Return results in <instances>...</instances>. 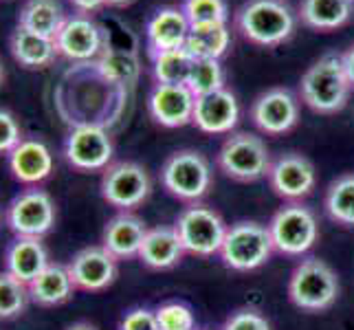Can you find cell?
<instances>
[{
  "label": "cell",
  "instance_id": "6da1fadb",
  "mask_svg": "<svg viewBox=\"0 0 354 330\" xmlns=\"http://www.w3.org/2000/svg\"><path fill=\"white\" fill-rule=\"evenodd\" d=\"M352 84L346 75L341 53L328 51L313 62L299 82V97L310 110L319 115H335L344 110Z\"/></svg>",
  "mask_w": 354,
  "mask_h": 330
},
{
  "label": "cell",
  "instance_id": "7a4b0ae2",
  "mask_svg": "<svg viewBox=\"0 0 354 330\" xmlns=\"http://www.w3.org/2000/svg\"><path fill=\"white\" fill-rule=\"evenodd\" d=\"M297 16L284 0H247L236 11V29L258 46H277L295 33Z\"/></svg>",
  "mask_w": 354,
  "mask_h": 330
},
{
  "label": "cell",
  "instance_id": "3957f363",
  "mask_svg": "<svg viewBox=\"0 0 354 330\" xmlns=\"http://www.w3.org/2000/svg\"><path fill=\"white\" fill-rule=\"evenodd\" d=\"M335 268L319 258H304L288 277V300L304 313H324L339 300Z\"/></svg>",
  "mask_w": 354,
  "mask_h": 330
},
{
  "label": "cell",
  "instance_id": "277c9868",
  "mask_svg": "<svg viewBox=\"0 0 354 330\" xmlns=\"http://www.w3.org/2000/svg\"><path fill=\"white\" fill-rule=\"evenodd\" d=\"M273 251L275 247L268 225L255 223V220H240V223L229 225L218 255L231 271L249 273L271 260Z\"/></svg>",
  "mask_w": 354,
  "mask_h": 330
},
{
  "label": "cell",
  "instance_id": "5b68a950",
  "mask_svg": "<svg viewBox=\"0 0 354 330\" xmlns=\"http://www.w3.org/2000/svg\"><path fill=\"white\" fill-rule=\"evenodd\" d=\"M216 163L221 172L240 183H255L271 169V152L262 137L253 132H231L218 150Z\"/></svg>",
  "mask_w": 354,
  "mask_h": 330
},
{
  "label": "cell",
  "instance_id": "8992f818",
  "mask_svg": "<svg viewBox=\"0 0 354 330\" xmlns=\"http://www.w3.org/2000/svg\"><path fill=\"white\" fill-rule=\"evenodd\" d=\"M161 183L169 196L185 203H198L214 185V172L207 156L196 150H178L165 158Z\"/></svg>",
  "mask_w": 354,
  "mask_h": 330
},
{
  "label": "cell",
  "instance_id": "52a82bcc",
  "mask_svg": "<svg viewBox=\"0 0 354 330\" xmlns=\"http://www.w3.org/2000/svg\"><path fill=\"white\" fill-rule=\"evenodd\" d=\"M268 231H271L275 251L288 258L306 255L319 240L317 216L304 203H286L279 207L268 223Z\"/></svg>",
  "mask_w": 354,
  "mask_h": 330
},
{
  "label": "cell",
  "instance_id": "ba28073f",
  "mask_svg": "<svg viewBox=\"0 0 354 330\" xmlns=\"http://www.w3.org/2000/svg\"><path fill=\"white\" fill-rule=\"evenodd\" d=\"M57 207L53 196L40 185L20 190L5 207V225L14 236L44 238L55 229Z\"/></svg>",
  "mask_w": 354,
  "mask_h": 330
},
{
  "label": "cell",
  "instance_id": "9c48e42d",
  "mask_svg": "<svg viewBox=\"0 0 354 330\" xmlns=\"http://www.w3.org/2000/svg\"><path fill=\"white\" fill-rule=\"evenodd\" d=\"M174 229L185 253L198 255V258H212V255L221 253L229 225L212 207L203 203H189L178 214Z\"/></svg>",
  "mask_w": 354,
  "mask_h": 330
},
{
  "label": "cell",
  "instance_id": "30bf717a",
  "mask_svg": "<svg viewBox=\"0 0 354 330\" xmlns=\"http://www.w3.org/2000/svg\"><path fill=\"white\" fill-rule=\"evenodd\" d=\"M100 194L117 212H134L150 199L152 178L137 161H113L102 172Z\"/></svg>",
  "mask_w": 354,
  "mask_h": 330
},
{
  "label": "cell",
  "instance_id": "8fae6325",
  "mask_svg": "<svg viewBox=\"0 0 354 330\" xmlns=\"http://www.w3.org/2000/svg\"><path fill=\"white\" fill-rule=\"evenodd\" d=\"M62 152L66 163L77 172H104L113 163L115 141L100 124H77L64 137Z\"/></svg>",
  "mask_w": 354,
  "mask_h": 330
},
{
  "label": "cell",
  "instance_id": "7c38bea8",
  "mask_svg": "<svg viewBox=\"0 0 354 330\" xmlns=\"http://www.w3.org/2000/svg\"><path fill=\"white\" fill-rule=\"evenodd\" d=\"M106 33L88 14H71L55 35V51L71 62H91L104 55Z\"/></svg>",
  "mask_w": 354,
  "mask_h": 330
},
{
  "label": "cell",
  "instance_id": "4fadbf2b",
  "mask_svg": "<svg viewBox=\"0 0 354 330\" xmlns=\"http://www.w3.org/2000/svg\"><path fill=\"white\" fill-rule=\"evenodd\" d=\"M268 185L286 203H301L313 194L317 185V169L308 156L299 152H286L277 156L268 169Z\"/></svg>",
  "mask_w": 354,
  "mask_h": 330
},
{
  "label": "cell",
  "instance_id": "5bb4252c",
  "mask_svg": "<svg viewBox=\"0 0 354 330\" xmlns=\"http://www.w3.org/2000/svg\"><path fill=\"white\" fill-rule=\"evenodd\" d=\"M251 121L268 137L286 134L299 121V100L288 89H268L255 97L251 106Z\"/></svg>",
  "mask_w": 354,
  "mask_h": 330
},
{
  "label": "cell",
  "instance_id": "9a60e30c",
  "mask_svg": "<svg viewBox=\"0 0 354 330\" xmlns=\"http://www.w3.org/2000/svg\"><path fill=\"white\" fill-rule=\"evenodd\" d=\"M73 284L84 293H102L115 284L119 275V260L113 253H108L102 244L80 249L66 262Z\"/></svg>",
  "mask_w": 354,
  "mask_h": 330
},
{
  "label": "cell",
  "instance_id": "2e32d148",
  "mask_svg": "<svg viewBox=\"0 0 354 330\" xmlns=\"http://www.w3.org/2000/svg\"><path fill=\"white\" fill-rule=\"evenodd\" d=\"M7 167L20 185H40L53 174V152L46 141L38 137H24L7 154Z\"/></svg>",
  "mask_w": 354,
  "mask_h": 330
},
{
  "label": "cell",
  "instance_id": "e0dca14e",
  "mask_svg": "<svg viewBox=\"0 0 354 330\" xmlns=\"http://www.w3.org/2000/svg\"><path fill=\"white\" fill-rule=\"evenodd\" d=\"M196 97L185 84H154L148 97V113L163 128H183L192 124Z\"/></svg>",
  "mask_w": 354,
  "mask_h": 330
},
{
  "label": "cell",
  "instance_id": "ac0fdd59",
  "mask_svg": "<svg viewBox=\"0 0 354 330\" xmlns=\"http://www.w3.org/2000/svg\"><path fill=\"white\" fill-rule=\"evenodd\" d=\"M240 121V106L229 89L201 95L194 102L192 124L205 134H231Z\"/></svg>",
  "mask_w": 354,
  "mask_h": 330
},
{
  "label": "cell",
  "instance_id": "d6986e66",
  "mask_svg": "<svg viewBox=\"0 0 354 330\" xmlns=\"http://www.w3.org/2000/svg\"><path fill=\"white\" fill-rule=\"evenodd\" d=\"M148 225L134 212H117L104 227L102 234V247L121 260H134L139 258L143 238L148 234Z\"/></svg>",
  "mask_w": 354,
  "mask_h": 330
},
{
  "label": "cell",
  "instance_id": "ffe728a7",
  "mask_svg": "<svg viewBox=\"0 0 354 330\" xmlns=\"http://www.w3.org/2000/svg\"><path fill=\"white\" fill-rule=\"evenodd\" d=\"M48 262L51 260H48L44 238L14 236V240L5 247V271L24 284L33 282Z\"/></svg>",
  "mask_w": 354,
  "mask_h": 330
},
{
  "label": "cell",
  "instance_id": "44dd1931",
  "mask_svg": "<svg viewBox=\"0 0 354 330\" xmlns=\"http://www.w3.org/2000/svg\"><path fill=\"white\" fill-rule=\"evenodd\" d=\"M150 53L172 51V48L185 46L189 35V22L180 7H161L150 16L145 24Z\"/></svg>",
  "mask_w": 354,
  "mask_h": 330
},
{
  "label": "cell",
  "instance_id": "7402d4cb",
  "mask_svg": "<svg viewBox=\"0 0 354 330\" xmlns=\"http://www.w3.org/2000/svg\"><path fill=\"white\" fill-rule=\"evenodd\" d=\"M27 286H29L31 304H38L42 309L62 306V304L73 300L77 291L68 273V266L59 262H48L44 266V271Z\"/></svg>",
  "mask_w": 354,
  "mask_h": 330
},
{
  "label": "cell",
  "instance_id": "603a6c76",
  "mask_svg": "<svg viewBox=\"0 0 354 330\" xmlns=\"http://www.w3.org/2000/svg\"><path fill=\"white\" fill-rule=\"evenodd\" d=\"M183 255L185 249L174 227H152L143 238L139 260L152 271H167L183 260Z\"/></svg>",
  "mask_w": 354,
  "mask_h": 330
},
{
  "label": "cell",
  "instance_id": "cb8c5ba5",
  "mask_svg": "<svg viewBox=\"0 0 354 330\" xmlns=\"http://www.w3.org/2000/svg\"><path fill=\"white\" fill-rule=\"evenodd\" d=\"M9 51H11V57H14L20 66L29 71L51 66L53 59L57 57L55 40L44 38V35H38L24 27H16L14 33H11Z\"/></svg>",
  "mask_w": 354,
  "mask_h": 330
},
{
  "label": "cell",
  "instance_id": "d4e9b609",
  "mask_svg": "<svg viewBox=\"0 0 354 330\" xmlns=\"http://www.w3.org/2000/svg\"><path fill=\"white\" fill-rule=\"evenodd\" d=\"M354 0H301L297 18L315 31H335L350 22Z\"/></svg>",
  "mask_w": 354,
  "mask_h": 330
},
{
  "label": "cell",
  "instance_id": "484cf974",
  "mask_svg": "<svg viewBox=\"0 0 354 330\" xmlns=\"http://www.w3.org/2000/svg\"><path fill=\"white\" fill-rule=\"evenodd\" d=\"M64 20L66 11L59 0H27L18 14V27L55 40Z\"/></svg>",
  "mask_w": 354,
  "mask_h": 330
},
{
  "label": "cell",
  "instance_id": "4316f807",
  "mask_svg": "<svg viewBox=\"0 0 354 330\" xmlns=\"http://www.w3.org/2000/svg\"><path fill=\"white\" fill-rule=\"evenodd\" d=\"M231 44V31L227 24H198L189 27L185 48L196 59H221Z\"/></svg>",
  "mask_w": 354,
  "mask_h": 330
},
{
  "label": "cell",
  "instance_id": "83f0119b",
  "mask_svg": "<svg viewBox=\"0 0 354 330\" xmlns=\"http://www.w3.org/2000/svg\"><path fill=\"white\" fill-rule=\"evenodd\" d=\"M324 210L333 223L354 227V172L337 176L326 190Z\"/></svg>",
  "mask_w": 354,
  "mask_h": 330
},
{
  "label": "cell",
  "instance_id": "f1b7e54d",
  "mask_svg": "<svg viewBox=\"0 0 354 330\" xmlns=\"http://www.w3.org/2000/svg\"><path fill=\"white\" fill-rule=\"evenodd\" d=\"M150 59L156 84H187L192 66L196 62V57L185 46L172 48V51L150 53Z\"/></svg>",
  "mask_w": 354,
  "mask_h": 330
},
{
  "label": "cell",
  "instance_id": "f546056e",
  "mask_svg": "<svg viewBox=\"0 0 354 330\" xmlns=\"http://www.w3.org/2000/svg\"><path fill=\"white\" fill-rule=\"evenodd\" d=\"M29 302V286L3 268L0 271V322L18 320L27 311Z\"/></svg>",
  "mask_w": 354,
  "mask_h": 330
},
{
  "label": "cell",
  "instance_id": "4dcf8cb0",
  "mask_svg": "<svg viewBox=\"0 0 354 330\" xmlns=\"http://www.w3.org/2000/svg\"><path fill=\"white\" fill-rule=\"evenodd\" d=\"M225 82L227 77H225V68L221 64V59H196L185 86L192 91L194 97H201V95H209L221 89H227Z\"/></svg>",
  "mask_w": 354,
  "mask_h": 330
},
{
  "label": "cell",
  "instance_id": "1f68e13d",
  "mask_svg": "<svg viewBox=\"0 0 354 330\" xmlns=\"http://www.w3.org/2000/svg\"><path fill=\"white\" fill-rule=\"evenodd\" d=\"M183 14L189 27L198 24H227L229 7L227 0H183Z\"/></svg>",
  "mask_w": 354,
  "mask_h": 330
},
{
  "label": "cell",
  "instance_id": "d6a6232c",
  "mask_svg": "<svg viewBox=\"0 0 354 330\" xmlns=\"http://www.w3.org/2000/svg\"><path fill=\"white\" fill-rule=\"evenodd\" d=\"M154 313L161 330H196V317L185 302H165Z\"/></svg>",
  "mask_w": 354,
  "mask_h": 330
},
{
  "label": "cell",
  "instance_id": "836d02e7",
  "mask_svg": "<svg viewBox=\"0 0 354 330\" xmlns=\"http://www.w3.org/2000/svg\"><path fill=\"white\" fill-rule=\"evenodd\" d=\"M100 73L111 82H128L137 75V62H130L126 55H115V53H104L102 59L97 62Z\"/></svg>",
  "mask_w": 354,
  "mask_h": 330
},
{
  "label": "cell",
  "instance_id": "e575fe53",
  "mask_svg": "<svg viewBox=\"0 0 354 330\" xmlns=\"http://www.w3.org/2000/svg\"><path fill=\"white\" fill-rule=\"evenodd\" d=\"M223 330H273L271 322L253 309H240L227 317Z\"/></svg>",
  "mask_w": 354,
  "mask_h": 330
},
{
  "label": "cell",
  "instance_id": "d590c367",
  "mask_svg": "<svg viewBox=\"0 0 354 330\" xmlns=\"http://www.w3.org/2000/svg\"><path fill=\"white\" fill-rule=\"evenodd\" d=\"M22 130L14 113L0 108V154H9L22 141Z\"/></svg>",
  "mask_w": 354,
  "mask_h": 330
},
{
  "label": "cell",
  "instance_id": "8d00e7d4",
  "mask_svg": "<svg viewBox=\"0 0 354 330\" xmlns=\"http://www.w3.org/2000/svg\"><path fill=\"white\" fill-rule=\"evenodd\" d=\"M119 330H161L156 322V313L152 309L137 306L130 309L119 322Z\"/></svg>",
  "mask_w": 354,
  "mask_h": 330
},
{
  "label": "cell",
  "instance_id": "74e56055",
  "mask_svg": "<svg viewBox=\"0 0 354 330\" xmlns=\"http://www.w3.org/2000/svg\"><path fill=\"white\" fill-rule=\"evenodd\" d=\"M68 3L77 9V14H93V11L102 9L106 5V0H68Z\"/></svg>",
  "mask_w": 354,
  "mask_h": 330
},
{
  "label": "cell",
  "instance_id": "f35d334b",
  "mask_svg": "<svg viewBox=\"0 0 354 330\" xmlns=\"http://www.w3.org/2000/svg\"><path fill=\"white\" fill-rule=\"evenodd\" d=\"M341 59H344V68H346V75L354 89V44H350L344 53H341Z\"/></svg>",
  "mask_w": 354,
  "mask_h": 330
},
{
  "label": "cell",
  "instance_id": "ab89813d",
  "mask_svg": "<svg viewBox=\"0 0 354 330\" xmlns=\"http://www.w3.org/2000/svg\"><path fill=\"white\" fill-rule=\"evenodd\" d=\"M66 330H100L95 324H91V322H75V324H71Z\"/></svg>",
  "mask_w": 354,
  "mask_h": 330
},
{
  "label": "cell",
  "instance_id": "60d3db41",
  "mask_svg": "<svg viewBox=\"0 0 354 330\" xmlns=\"http://www.w3.org/2000/svg\"><path fill=\"white\" fill-rule=\"evenodd\" d=\"M132 3H134V0H106L108 7H128Z\"/></svg>",
  "mask_w": 354,
  "mask_h": 330
},
{
  "label": "cell",
  "instance_id": "b9f144b4",
  "mask_svg": "<svg viewBox=\"0 0 354 330\" xmlns=\"http://www.w3.org/2000/svg\"><path fill=\"white\" fill-rule=\"evenodd\" d=\"M5 82V66H3V59H0V86H3Z\"/></svg>",
  "mask_w": 354,
  "mask_h": 330
}]
</instances>
